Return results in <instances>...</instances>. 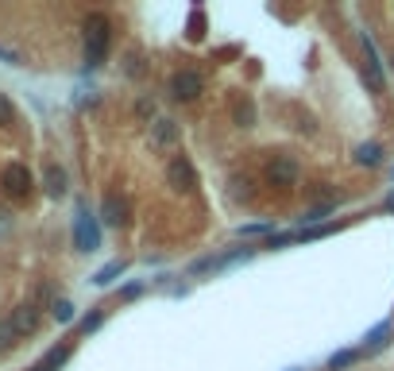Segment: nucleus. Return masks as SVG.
Here are the masks:
<instances>
[{
	"instance_id": "obj_1",
	"label": "nucleus",
	"mask_w": 394,
	"mask_h": 371,
	"mask_svg": "<svg viewBox=\"0 0 394 371\" xmlns=\"http://www.w3.org/2000/svg\"><path fill=\"white\" fill-rule=\"evenodd\" d=\"M109 43H112V23L105 12H89L85 20V66H101L105 54H109Z\"/></svg>"
},
{
	"instance_id": "obj_2",
	"label": "nucleus",
	"mask_w": 394,
	"mask_h": 371,
	"mask_svg": "<svg viewBox=\"0 0 394 371\" xmlns=\"http://www.w3.org/2000/svg\"><path fill=\"white\" fill-rule=\"evenodd\" d=\"M267 182L271 186H298L302 182V163L294 155H275L267 163Z\"/></svg>"
},
{
	"instance_id": "obj_3",
	"label": "nucleus",
	"mask_w": 394,
	"mask_h": 371,
	"mask_svg": "<svg viewBox=\"0 0 394 371\" xmlns=\"http://www.w3.org/2000/svg\"><path fill=\"white\" fill-rule=\"evenodd\" d=\"M205 93V78L197 74V70H178L174 78H170V97L174 101H197Z\"/></svg>"
},
{
	"instance_id": "obj_4",
	"label": "nucleus",
	"mask_w": 394,
	"mask_h": 371,
	"mask_svg": "<svg viewBox=\"0 0 394 371\" xmlns=\"http://www.w3.org/2000/svg\"><path fill=\"white\" fill-rule=\"evenodd\" d=\"M167 178H170V186H174V190H182V194H194V190H197V170H194V163H189L186 155L170 159Z\"/></svg>"
},
{
	"instance_id": "obj_5",
	"label": "nucleus",
	"mask_w": 394,
	"mask_h": 371,
	"mask_svg": "<svg viewBox=\"0 0 394 371\" xmlns=\"http://www.w3.org/2000/svg\"><path fill=\"white\" fill-rule=\"evenodd\" d=\"M0 186H4V194H8V197H28V194H31V170H28L23 163L4 166Z\"/></svg>"
},
{
	"instance_id": "obj_6",
	"label": "nucleus",
	"mask_w": 394,
	"mask_h": 371,
	"mask_svg": "<svg viewBox=\"0 0 394 371\" xmlns=\"http://www.w3.org/2000/svg\"><path fill=\"white\" fill-rule=\"evenodd\" d=\"M364 78H367V86L375 89V93H383L386 89V70H383V62H379V50H375V43L364 35Z\"/></svg>"
},
{
	"instance_id": "obj_7",
	"label": "nucleus",
	"mask_w": 394,
	"mask_h": 371,
	"mask_svg": "<svg viewBox=\"0 0 394 371\" xmlns=\"http://www.w3.org/2000/svg\"><path fill=\"white\" fill-rule=\"evenodd\" d=\"M74 240H78V252H97L101 248V232L93 225V217L85 213V205L78 209V221H74Z\"/></svg>"
},
{
	"instance_id": "obj_8",
	"label": "nucleus",
	"mask_w": 394,
	"mask_h": 371,
	"mask_svg": "<svg viewBox=\"0 0 394 371\" xmlns=\"http://www.w3.org/2000/svg\"><path fill=\"white\" fill-rule=\"evenodd\" d=\"M8 321H12V329H16V337H31V332L39 329V310H35V305H16Z\"/></svg>"
},
{
	"instance_id": "obj_9",
	"label": "nucleus",
	"mask_w": 394,
	"mask_h": 371,
	"mask_svg": "<svg viewBox=\"0 0 394 371\" xmlns=\"http://www.w3.org/2000/svg\"><path fill=\"white\" fill-rule=\"evenodd\" d=\"M178 139H182V128L174 124V120H155V124H151V143L155 147H174Z\"/></svg>"
},
{
	"instance_id": "obj_10",
	"label": "nucleus",
	"mask_w": 394,
	"mask_h": 371,
	"mask_svg": "<svg viewBox=\"0 0 394 371\" xmlns=\"http://www.w3.org/2000/svg\"><path fill=\"white\" fill-rule=\"evenodd\" d=\"M124 213H128V205H124V201H120L116 194L105 197V205H101V221H105L109 228H120V225H124V221H128Z\"/></svg>"
},
{
	"instance_id": "obj_11",
	"label": "nucleus",
	"mask_w": 394,
	"mask_h": 371,
	"mask_svg": "<svg viewBox=\"0 0 394 371\" xmlns=\"http://www.w3.org/2000/svg\"><path fill=\"white\" fill-rule=\"evenodd\" d=\"M43 182H47V194H50V197H62V194H66V170H62V166L50 163Z\"/></svg>"
},
{
	"instance_id": "obj_12",
	"label": "nucleus",
	"mask_w": 394,
	"mask_h": 371,
	"mask_svg": "<svg viewBox=\"0 0 394 371\" xmlns=\"http://www.w3.org/2000/svg\"><path fill=\"white\" fill-rule=\"evenodd\" d=\"M386 341H391V321L375 325V329L367 332V341H364V348H360V352H379V348H383Z\"/></svg>"
},
{
	"instance_id": "obj_13",
	"label": "nucleus",
	"mask_w": 394,
	"mask_h": 371,
	"mask_svg": "<svg viewBox=\"0 0 394 371\" xmlns=\"http://www.w3.org/2000/svg\"><path fill=\"white\" fill-rule=\"evenodd\" d=\"M355 163L360 166H379L383 163V147L379 143H360L355 147Z\"/></svg>"
},
{
	"instance_id": "obj_14",
	"label": "nucleus",
	"mask_w": 394,
	"mask_h": 371,
	"mask_svg": "<svg viewBox=\"0 0 394 371\" xmlns=\"http://www.w3.org/2000/svg\"><path fill=\"white\" fill-rule=\"evenodd\" d=\"M124 271H128V263H124V259H112L109 267H101V271L93 274V283H97V286H109L112 279H116V274H124Z\"/></svg>"
},
{
	"instance_id": "obj_15",
	"label": "nucleus",
	"mask_w": 394,
	"mask_h": 371,
	"mask_svg": "<svg viewBox=\"0 0 394 371\" xmlns=\"http://www.w3.org/2000/svg\"><path fill=\"white\" fill-rule=\"evenodd\" d=\"M66 356H70V344H62V348H54L43 363H35V371H54V368H62V363H66Z\"/></svg>"
},
{
	"instance_id": "obj_16",
	"label": "nucleus",
	"mask_w": 394,
	"mask_h": 371,
	"mask_svg": "<svg viewBox=\"0 0 394 371\" xmlns=\"http://www.w3.org/2000/svg\"><path fill=\"white\" fill-rule=\"evenodd\" d=\"M360 360V348H344V352H336L333 360H329V371H340V368H348V363H355Z\"/></svg>"
},
{
	"instance_id": "obj_17",
	"label": "nucleus",
	"mask_w": 394,
	"mask_h": 371,
	"mask_svg": "<svg viewBox=\"0 0 394 371\" xmlns=\"http://www.w3.org/2000/svg\"><path fill=\"white\" fill-rule=\"evenodd\" d=\"M50 310H54V321H62V325L74 321V302H66V298H59V302L50 305Z\"/></svg>"
},
{
	"instance_id": "obj_18",
	"label": "nucleus",
	"mask_w": 394,
	"mask_h": 371,
	"mask_svg": "<svg viewBox=\"0 0 394 371\" xmlns=\"http://www.w3.org/2000/svg\"><path fill=\"white\" fill-rule=\"evenodd\" d=\"M12 124H16V105L0 93V128H12Z\"/></svg>"
},
{
	"instance_id": "obj_19",
	"label": "nucleus",
	"mask_w": 394,
	"mask_h": 371,
	"mask_svg": "<svg viewBox=\"0 0 394 371\" xmlns=\"http://www.w3.org/2000/svg\"><path fill=\"white\" fill-rule=\"evenodd\" d=\"M12 344H16V329H12V321H0V352H8Z\"/></svg>"
},
{
	"instance_id": "obj_20",
	"label": "nucleus",
	"mask_w": 394,
	"mask_h": 371,
	"mask_svg": "<svg viewBox=\"0 0 394 371\" xmlns=\"http://www.w3.org/2000/svg\"><path fill=\"white\" fill-rule=\"evenodd\" d=\"M251 120H256V105H251V101H247V105H236V124L247 128Z\"/></svg>"
},
{
	"instance_id": "obj_21",
	"label": "nucleus",
	"mask_w": 394,
	"mask_h": 371,
	"mask_svg": "<svg viewBox=\"0 0 394 371\" xmlns=\"http://www.w3.org/2000/svg\"><path fill=\"white\" fill-rule=\"evenodd\" d=\"M136 112H139V120H151V117H155V101H147V97H139Z\"/></svg>"
},
{
	"instance_id": "obj_22",
	"label": "nucleus",
	"mask_w": 394,
	"mask_h": 371,
	"mask_svg": "<svg viewBox=\"0 0 394 371\" xmlns=\"http://www.w3.org/2000/svg\"><path fill=\"white\" fill-rule=\"evenodd\" d=\"M101 321H105V313H101V310H97V313H89L85 321H81V332H93V329H97Z\"/></svg>"
},
{
	"instance_id": "obj_23",
	"label": "nucleus",
	"mask_w": 394,
	"mask_h": 371,
	"mask_svg": "<svg viewBox=\"0 0 394 371\" xmlns=\"http://www.w3.org/2000/svg\"><path fill=\"white\" fill-rule=\"evenodd\" d=\"M263 232H271V225H244L240 228V236H263Z\"/></svg>"
},
{
	"instance_id": "obj_24",
	"label": "nucleus",
	"mask_w": 394,
	"mask_h": 371,
	"mask_svg": "<svg viewBox=\"0 0 394 371\" xmlns=\"http://www.w3.org/2000/svg\"><path fill=\"white\" fill-rule=\"evenodd\" d=\"M139 294H143V283H132V286L120 290V298H139Z\"/></svg>"
},
{
	"instance_id": "obj_25",
	"label": "nucleus",
	"mask_w": 394,
	"mask_h": 371,
	"mask_svg": "<svg viewBox=\"0 0 394 371\" xmlns=\"http://www.w3.org/2000/svg\"><path fill=\"white\" fill-rule=\"evenodd\" d=\"M0 59H4V62H12V66H16V62H20V54H16V50H8V47H4V43H0Z\"/></svg>"
},
{
	"instance_id": "obj_26",
	"label": "nucleus",
	"mask_w": 394,
	"mask_h": 371,
	"mask_svg": "<svg viewBox=\"0 0 394 371\" xmlns=\"http://www.w3.org/2000/svg\"><path fill=\"white\" fill-rule=\"evenodd\" d=\"M386 209H394V194H391V197H386Z\"/></svg>"
},
{
	"instance_id": "obj_27",
	"label": "nucleus",
	"mask_w": 394,
	"mask_h": 371,
	"mask_svg": "<svg viewBox=\"0 0 394 371\" xmlns=\"http://www.w3.org/2000/svg\"><path fill=\"white\" fill-rule=\"evenodd\" d=\"M290 371H298V368H290Z\"/></svg>"
}]
</instances>
